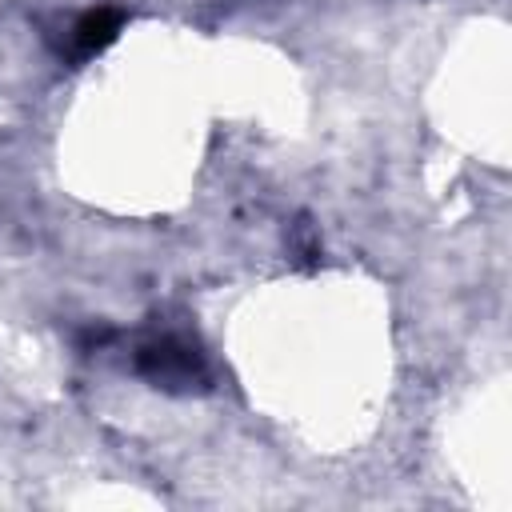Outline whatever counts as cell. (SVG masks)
<instances>
[{
  "label": "cell",
  "instance_id": "6da1fadb",
  "mask_svg": "<svg viewBox=\"0 0 512 512\" xmlns=\"http://www.w3.org/2000/svg\"><path fill=\"white\" fill-rule=\"evenodd\" d=\"M140 372L156 384V388H196L204 384V364L196 356V348L180 344V340H152L140 348Z\"/></svg>",
  "mask_w": 512,
  "mask_h": 512
},
{
  "label": "cell",
  "instance_id": "7a4b0ae2",
  "mask_svg": "<svg viewBox=\"0 0 512 512\" xmlns=\"http://www.w3.org/2000/svg\"><path fill=\"white\" fill-rule=\"evenodd\" d=\"M120 24H124V12L120 8H92V12H84L72 24V48H76V56H96L100 48H108L116 40Z\"/></svg>",
  "mask_w": 512,
  "mask_h": 512
}]
</instances>
